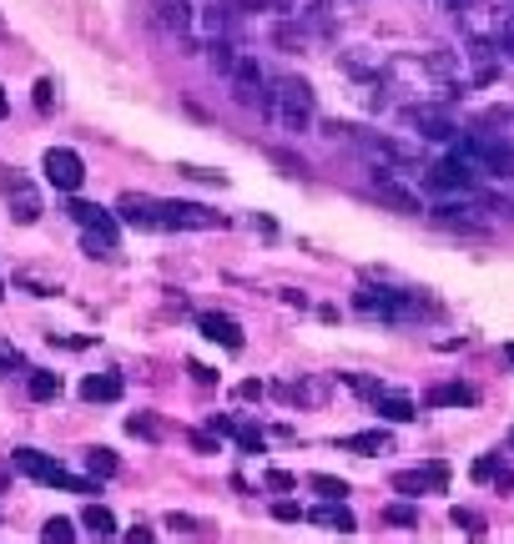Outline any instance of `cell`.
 <instances>
[{
	"instance_id": "obj_25",
	"label": "cell",
	"mask_w": 514,
	"mask_h": 544,
	"mask_svg": "<svg viewBox=\"0 0 514 544\" xmlns=\"http://www.w3.org/2000/svg\"><path fill=\"white\" fill-rule=\"evenodd\" d=\"M479 404V393L469 383H434L429 389V408H474Z\"/></svg>"
},
{
	"instance_id": "obj_14",
	"label": "cell",
	"mask_w": 514,
	"mask_h": 544,
	"mask_svg": "<svg viewBox=\"0 0 514 544\" xmlns=\"http://www.w3.org/2000/svg\"><path fill=\"white\" fill-rule=\"evenodd\" d=\"M152 26H162L167 36H181V41L192 46L197 5H192V0H156V5H152Z\"/></svg>"
},
{
	"instance_id": "obj_29",
	"label": "cell",
	"mask_w": 514,
	"mask_h": 544,
	"mask_svg": "<svg viewBox=\"0 0 514 544\" xmlns=\"http://www.w3.org/2000/svg\"><path fill=\"white\" fill-rule=\"evenodd\" d=\"M81 459H86V474H91V479H116V474H122V459H116L112 448H101V444L86 448Z\"/></svg>"
},
{
	"instance_id": "obj_42",
	"label": "cell",
	"mask_w": 514,
	"mask_h": 544,
	"mask_svg": "<svg viewBox=\"0 0 514 544\" xmlns=\"http://www.w3.org/2000/svg\"><path fill=\"white\" fill-rule=\"evenodd\" d=\"M273 156V162H278L282 172H288V177H308V167H303V156H292V152H267Z\"/></svg>"
},
{
	"instance_id": "obj_44",
	"label": "cell",
	"mask_w": 514,
	"mask_h": 544,
	"mask_svg": "<svg viewBox=\"0 0 514 544\" xmlns=\"http://www.w3.org/2000/svg\"><path fill=\"white\" fill-rule=\"evenodd\" d=\"M273 519H282V524H298V519H308V515H303V509H298L292 499H278V504H273Z\"/></svg>"
},
{
	"instance_id": "obj_34",
	"label": "cell",
	"mask_w": 514,
	"mask_h": 544,
	"mask_svg": "<svg viewBox=\"0 0 514 544\" xmlns=\"http://www.w3.org/2000/svg\"><path fill=\"white\" fill-rule=\"evenodd\" d=\"M126 433H131V439H147V444H162V423L147 419V414H131V419H126Z\"/></svg>"
},
{
	"instance_id": "obj_23",
	"label": "cell",
	"mask_w": 514,
	"mask_h": 544,
	"mask_svg": "<svg viewBox=\"0 0 514 544\" xmlns=\"http://www.w3.org/2000/svg\"><path fill=\"white\" fill-rule=\"evenodd\" d=\"M122 393H126L122 373H86L81 378V398L86 404H116Z\"/></svg>"
},
{
	"instance_id": "obj_16",
	"label": "cell",
	"mask_w": 514,
	"mask_h": 544,
	"mask_svg": "<svg viewBox=\"0 0 514 544\" xmlns=\"http://www.w3.org/2000/svg\"><path fill=\"white\" fill-rule=\"evenodd\" d=\"M66 217L81 227V232H97V238H112V242H116V232H122V217L106 212V207H97V202H71Z\"/></svg>"
},
{
	"instance_id": "obj_32",
	"label": "cell",
	"mask_w": 514,
	"mask_h": 544,
	"mask_svg": "<svg viewBox=\"0 0 514 544\" xmlns=\"http://www.w3.org/2000/svg\"><path fill=\"white\" fill-rule=\"evenodd\" d=\"M41 544H76V524L71 519H46V530H41Z\"/></svg>"
},
{
	"instance_id": "obj_36",
	"label": "cell",
	"mask_w": 514,
	"mask_h": 544,
	"mask_svg": "<svg viewBox=\"0 0 514 544\" xmlns=\"http://www.w3.org/2000/svg\"><path fill=\"white\" fill-rule=\"evenodd\" d=\"M273 41H278V46H288V51H292V46H303V41H308V26H303V21H278V30H273Z\"/></svg>"
},
{
	"instance_id": "obj_31",
	"label": "cell",
	"mask_w": 514,
	"mask_h": 544,
	"mask_svg": "<svg viewBox=\"0 0 514 544\" xmlns=\"http://www.w3.org/2000/svg\"><path fill=\"white\" fill-rule=\"evenodd\" d=\"M474 126H485V131H500V137H514V106H494V112H485Z\"/></svg>"
},
{
	"instance_id": "obj_2",
	"label": "cell",
	"mask_w": 514,
	"mask_h": 544,
	"mask_svg": "<svg viewBox=\"0 0 514 544\" xmlns=\"http://www.w3.org/2000/svg\"><path fill=\"white\" fill-rule=\"evenodd\" d=\"M257 112L278 126V131L303 137L308 126H313V116H318V101H313V86L303 76H267V91L257 101Z\"/></svg>"
},
{
	"instance_id": "obj_24",
	"label": "cell",
	"mask_w": 514,
	"mask_h": 544,
	"mask_svg": "<svg viewBox=\"0 0 514 544\" xmlns=\"http://www.w3.org/2000/svg\"><path fill=\"white\" fill-rule=\"evenodd\" d=\"M308 519H313V524H323V530H338V534H353V530H358V519H353V509H348L343 499H323Z\"/></svg>"
},
{
	"instance_id": "obj_43",
	"label": "cell",
	"mask_w": 514,
	"mask_h": 544,
	"mask_svg": "<svg viewBox=\"0 0 514 544\" xmlns=\"http://www.w3.org/2000/svg\"><path fill=\"white\" fill-rule=\"evenodd\" d=\"M167 530H172V534H181V540H192V534H197V519H192V515H177V509H172V515H167Z\"/></svg>"
},
{
	"instance_id": "obj_37",
	"label": "cell",
	"mask_w": 514,
	"mask_h": 544,
	"mask_svg": "<svg viewBox=\"0 0 514 544\" xmlns=\"http://www.w3.org/2000/svg\"><path fill=\"white\" fill-rule=\"evenodd\" d=\"M383 519H389V524H399V530H414V524H418V509H414V504H389V509H383Z\"/></svg>"
},
{
	"instance_id": "obj_7",
	"label": "cell",
	"mask_w": 514,
	"mask_h": 544,
	"mask_svg": "<svg viewBox=\"0 0 514 544\" xmlns=\"http://www.w3.org/2000/svg\"><path fill=\"white\" fill-rule=\"evenodd\" d=\"M374 197L389 212H403V217L429 212V207H424V192H418L414 181H403V172H393V167H374Z\"/></svg>"
},
{
	"instance_id": "obj_54",
	"label": "cell",
	"mask_w": 514,
	"mask_h": 544,
	"mask_svg": "<svg viewBox=\"0 0 514 544\" xmlns=\"http://www.w3.org/2000/svg\"><path fill=\"white\" fill-rule=\"evenodd\" d=\"M0 36H5V26H0Z\"/></svg>"
},
{
	"instance_id": "obj_27",
	"label": "cell",
	"mask_w": 514,
	"mask_h": 544,
	"mask_svg": "<svg viewBox=\"0 0 514 544\" xmlns=\"http://www.w3.org/2000/svg\"><path fill=\"white\" fill-rule=\"evenodd\" d=\"M61 373H46V368H30V378H26V393L36 398V404H51V398H61Z\"/></svg>"
},
{
	"instance_id": "obj_11",
	"label": "cell",
	"mask_w": 514,
	"mask_h": 544,
	"mask_svg": "<svg viewBox=\"0 0 514 544\" xmlns=\"http://www.w3.org/2000/svg\"><path fill=\"white\" fill-rule=\"evenodd\" d=\"M41 172H46V181H51L56 192H81V181H86V162L71 152V146H51L46 162H41Z\"/></svg>"
},
{
	"instance_id": "obj_26",
	"label": "cell",
	"mask_w": 514,
	"mask_h": 544,
	"mask_svg": "<svg viewBox=\"0 0 514 544\" xmlns=\"http://www.w3.org/2000/svg\"><path fill=\"white\" fill-rule=\"evenodd\" d=\"M81 524H86V530H91V534H97V544L116 540V515H112V509H106V504H97V499L86 504V515H81Z\"/></svg>"
},
{
	"instance_id": "obj_49",
	"label": "cell",
	"mask_w": 514,
	"mask_h": 544,
	"mask_svg": "<svg viewBox=\"0 0 514 544\" xmlns=\"http://www.w3.org/2000/svg\"><path fill=\"white\" fill-rule=\"evenodd\" d=\"M263 383H257V378H248V383H237V398H242V404H252V398H263Z\"/></svg>"
},
{
	"instance_id": "obj_22",
	"label": "cell",
	"mask_w": 514,
	"mask_h": 544,
	"mask_svg": "<svg viewBox=\"0 0 514 544\" xmlns=\"http://www.w3.org/2000/svg\"><path fill=\"white\" fill-rule=\"evenodd\" d=\"M389 433L383 429H363V433H343V439H333L338 454H358V459H368V454H389Z\"/></svg>"
},
{
	"instance_id": "obj_10",
	"label": "cell",
	"mask_w": 514,
	"mask_h": 544,
	"mask_svg": "<svg viewBox=\"0 0 514 544\" xmlns=\"http://www.w3.org/2000/svg\"><path fill=\"white\" fill-rule=\"evenodd\" d=\"M479 212H485V202H474V197H449V202H439L429 217L439 227H449V232H485L489 217H479Z\"/></svg>"
},
{
	"instance_id": "obj_5",
	"label": "cell",
	"mask_w": 514,
	"mask_h": 544,
	"mask_svg": "<svg viewBox=\"0 0 514 544\" xmlns=\"http://www.w3.org/2000/svg\"><path fill=\"white\" fill-rule=\"evenodd\" d=\"M353 307H358L363 318H378V322H414L418 318L414 293H393V288H374V282H363L358 293H353Z\"/></svg>"
},
{
	"instance_id": "obj_6",
	"label": "cell",
	"mask_w": 514,
	"mask_h": 544,
	"mask_svg": "<svg viewBox=\"0 0 514 544\" xmlns=\"http://www.w3.org/2000/svg\"><path fill=\"white\" fill-rule=\"evenodd\" d=\"M424 187H429V192H439V197H474L479 172H474L459 152H449L444 162H434V167L424 172Z\"/></svg>"
},
{
	"instance_id": "obj_33",
	"label": "cell",
	"mask_w": 514,
	"mask_h": 544,
	"mask_svg": "<svg viewBox=\"0 0 514 544\" xmlns=\"http://www.w3.org/2000/svg\"><path fill=\"white\" fill-rule=\"evenodd\" d=\"M202 51H207V61H212V66H217V71H223V76H227V71H232V66H237V46H232V41H207V46H202Z\"/></svg>"
},
{
	"instance_id": "obj_19",
	"label": "cell",
	"mask_w": 514,
	"mask_h": 544,
	"mask_svg": "<svg viewBox=\"0 0 514 544\" xmlns=\"http://www.w3.org/2000/svg\"><path fill=\"white\" fill-rule=\"evenodd\" d=\"M207 429L217 433V439H232V444L242 448V454H263V429H252V423L232 419V414H212Z\"/></svg>"
},
{
	"instance_id": "obj_28",
	"label": "cell",
	"mask_w": 514,
	"mask_h": 544,
	"mask_svg": "<svg viewBox=\"0 0 514 544\" xmlns=\"http://www.w3.org/2000/svg\"><path fill=\"white\" fill-rule=\"evenodd\" d=\"M469 474L479 479V484H500V489H510V484H514V469H510V464H500L494 454H485V459H474V469H469Z\"/></svg>"
},
{
	"instance_id": "obj_52",
	"label": "cell",
	"mask_w": 514,
	"mask_h": 544,
	"mask_svg": "<svg viewBox=\"0 0 514 544\" xmlns=\"http://www.w3.org/2000/svg\"><path fill=\"white\" fill-rule=\"evenodd\" d=\"M504 358H510V363H514V338H510V343H504Z\"/></svg>"
},
{
	"instance_id": "obj_30",
	"label": "cell",
	"mask_w": 514,
	"mask_h": 544,
	"mask_svg": "<svg viewBox=\"0 0 514 544\" xmlns=\"http://www.w3.org/2000/svg\"><path fill=\"white\" fill-rule=\"evenodd\" d=\"M282 398H298V404H323L328 398V378H303V383H288Z\"/></svg>"
},
{
	"instance_id": "obj_39",
	"label": "cell",
	"mask_w": 514,
	"mask_h": 544,
	"mask_svg": "<svg viewBox=\"0 0 514 544\" xmlns=\"http://www.w3.org/2000/svg\"><path fill=\"white\" fill-rule=\"evenodd\" d=\"M338 383H348V389H353V393H363V398H374V393L383 389L378 378H363V373H338Z\"/></svg>"
},
{
	"instance_id": "obj_15",
	"label": "cell",
	"mask_w": 514,
	"mask_h": 544,
	"mask_svg": "<svg viewBox=\"0 0 514 544\" xmlns=\"http://www.w3.org/2000/svg\"><path fill=\"white\" fill-rule=\"evenodd\" d=\"M116 217L131 222V227H141V232H167V227H162V202H156V197L126 192L122 202H116Z\"/></svg>"
},
{
	"instance_id": "obj_40",
	"label": "cell",
	"mask_w": 514,
	"mask_h": 544,
	"mask_svg": "<svg viewBox=\"0 0 514 544\" xmlns=\"http://www.w3.org/2000/svg\"><path fill=\"white\" fill-rule=\"evenodd\" d=\"M449 519H454V530H469V534H479V530H485V519L474 515V509H459V504L449 509Z\"/></svg>"
},
{
	"instance_id": "obj_20",
	"label": "cell",
	"mask_w": 514,
	"mask_h": 544,
	"mask_svg": "<svg viewBox=\"0 0 514 544\" xmlns=\"http://www.w3.org/2000/svg\"><path fill=\"white\" fill-rule=\"evenodd\" d=\"M5 197H11V217L21 227H30L36 217H41V192H36L21 172H15V177H5Z\"/></svg>"
},
{
	"instance_id": "obj_48",
	"label": "cell",
	"mask_w": 514,
	"mask_h": 544,
	"mask_svg": "<svg viewBox=\"0 0 514 544\" xmlns=\"http://www.w3.org/2000/svg\"><path fill=\"white\" fill-rule=\"evenodd\" d=\"M187 373H192L197 383H202V389H212V383H217V373H212L207 363H187Z\"/></svg>"
},
{
	"instance_id": "obj_13",
	"label": "cell",
	"mask_w": 514,
	"mask_h": 544,
	"mask_svg": "<svg viewBox=\"0 0 514 544\" xmlns=\"http://www.w3.org/2000/svg\"><path fill=\"white\" fill-rule=\"evenodd\" d=\"M500 21H504V11L494 5V0H469V5L459 11L464 41H494V36H500Z\"/></svg>"
},
{
	"instance_id": "obj_3",
	"label": "cell",
	"mask_w": 514,
	"mask_h": 544,
	"mask_svg": "<svg viewBox=\"0 0 514 544\" xmlns=\"http://www.w3.org/2000/svg\"><path fill=\"white\" fill-rule=\"evenodd\" d=\"M464 162H469L479 177H494V181H514V137H500V131H485V126H474L464 131L454 146Z\"/></svg>"
},
{
	"instance_id": "obj_41",
	"label": "cell",
	"mask_w": 514,
	"mask_h": 544,
	"mask_svg": "<svg viewBox=\"0 0 514 544\" xmlns=\"http://www.w3.org/2000/svg\"><path fill=\"white\" fill-rule=\"evenodd\" d=\"M15 368H26V358H21V348H11V343H0V378H11Z\"/></svg>"
},
{
	"instance_id": "obj_9",
	"label": "cell",
	"mask_w": 514,
	"mask_h": 544,
	"mask_svg": "<svg viewBox=\"0 0 514 544\" xmlns=\"http://www.w3.org/2000/svg\"><path fill=\"white\" fill-rule=\"evenodd\" d=\"M162 227L167 232H212V227H227V217L202 202H162Z\"/></svg>"
},
{
	"instance_id": "obj_47",
	"label": "cell",
	"mask_w": 514,
	"mask_h": 544,
	"mask_svg": "<svg viewBox=\"0 0 514 544\" xmlns=\"http://www.w3.org/2000/svg\"><path fill=\"white\" fill-rule=\"evenodd\" d=\"M122 540H126V544H156V534L147 530V524H131V530H126Z\"/></svg>"
},
{
	"instance_id": "obj_18",
	"label": "cell",
	"mask_w": 514,
	"mask_h": 544,
	"mask_svg": "<svg viewBox=\"0 0 514 544\" xmlns=\"http://www.w3.org/2000/svg\"><path fill=\"white\" fill-rule=\"evenodd\" d=\"M197 333L202 338H212V343H223L227 353H242V322L237 318H227V313H197Z\"/></svg>"
},
{
	"instance_id": "obj_51",
	"label": "cell",
	"mask_w": 514,
	"mask_h": 544,
	"mask_svg": "<svg viewBox=\"0 0 514 544\" xmlns=\"http://www.w3.org/2000/svg\"><path fill=\"white\" fill-rule=\"evenodd\" d=\"M11 112V101H5V86H0V116Z\"/></svg>"
},
{
	"instance_id": "obj_8",
	"label": "cell",
	"mask_w": 514,
	"mask_h": 544,
	"mask_svg": "<svg viewBox=\"0 0 514 544\" xmlns=\"http://www.w3.org/2000/svg\"><path fill=\"white\" fill-rule=\"evenodd\" d=\"M403 126H414L424 141H459V121L439 101H409L403 106Z\"/></svg>"
},
{
	"instance_id": "obj_21",
	"label": "cell",
	"mask_w": 514,
	"mask_h": 544,
	"mask_svg": "<svg viewBox=\"0 0 514 544\" xmlns=\"http://www.w3.org/2000/svg\"><path fill=\"white\" fill-rule=\"evenodd\" d=\"M368 404H374L378 419H389V423H414L418 419V404L414 398H403V393H393V389H378Z\"/></svg>"
},
{
	"instance_id": "obj_50",
	"label": "cell",
	"mask_w": 514,
	"mask_h": 544,
	"mask_svg": "<svg viewBox=\"0 0 514 544\" xmlns=\"http://www.w3.org/2000/svg\"><path fill=\"white\" fill-rule=\"evenodd\" d=\"M192 448H197V454H212V448H217V433H192Z\"/></svg>"
},
{
	"instance_id": "obj_12",
	"label": "cell",
	"mask_w": 514,
	"mask_h": 544,
	"mask_svg": "<svg viewBox=\"0 0 514 544\" xmlns=\"http://www.w3.org/2000/svg\"><path fill=\"white\" fill-rule=\"evenodd\" d=\"M444 484H449V464L444 459L424 464V469H399V474H393V489H399L403 499H418V494H444Z\"/></svg>"
},
{
	"instance_id": "obj_1",
	"label": "cell",
	"mask_w": 514,
	"mask_h": 544,
	"mask_svg": "<svg viewBox=\"0 0 514 544\" xmlns=\"http://www.w3.org/2000/svg\"><path fill=\"white\" fill-rule=\"evenodd\" d=\"M383 91H403L409 101H439V106H449L454 96V86L439 76V66H434L429 56H414V51H399V56L383 61Z\"/></svg>"
},
{
	"instance_id": "obj_4",
	"label": "cell",
	"mask_w": 514,
	"mask_h": 544,
	"mask_svg": "<svg viewBox=\"0 0 514 544\" xmlns=\"http://www.w3.org/2000/svg\"><path fill=\"white\" fill-rule=\"evenodd\" d=\"M11 464L21 469V474H30L36 484H46V489H61V494H81V499H97L101 494V479H91V474H71L66 464H56L51 454H41V448H15L11 454Z\"/></svg>"
},
{
	"instance_id": "obj_35",
	"label": "cell",
	"mask_w": 514,
	"mask_h": 544,
	"mask_svg": "<svg viewBox=\"0 0 514 544\" xmlns=\"http://www.w3.org/2000/svg\"><path fill=\"white\" fill-rule=\"evenodd\" d=\"M308 489L313 494H323V499H348V484L333 474H308Z\"/></svg>"
},
{
	"instance_id": "obj_45",
	"label": "cell",
	"mask_w": 514,
	"mask_h": 544,
	"mask_svg": "<svg viewBox=\"0 0 514 544\" xmlns=\"http://www.w3.org/2000/svg\"><path fill=\"white\" fill-rule=\"evenodd\" d=\"M263 484L267 489H298V474H288V469H267Z\"/></svg>"
},
{
	"instance_id": "obj_17",
	"label": "cell",
	"mask_w": 514,
	"mask_h": 544,
	"mask_svg": "<svg viewBox=\"0 0 514 544\" xmlns=\"http://www.w3.org/2000/svg\"><path fill=\"white\" fill-rule=\"evenodd\" d=\"M227 81H232V96L237 101H252V106H257L263 91H267V71L257 66L252 56H237V66L227 71Z\"/></svg>"
},
{
	"instance_id": "obj_38",
	"label": "cell",
	"mask_w": 514,
	"mask_h": 544,
	"mask_svg": "<svg viewBox=\"0 0 514 544\" xmlns=\"http://www.w3.org/2000/svg\"><path fill=\"white\" fill-rule=\"evenodd\" d=\"M494 46H500V56H504V61H514V11H504V21H500V36H494Z\"/></svg>"
},
{
	"instance_id": "obj_53",
	"label": "cell",
	"mask_w": 514,
	"mask_h": 544,
	"mask_svg": "<svg viewBox=\"0 0 514 544\" xmlns=\"http://www.w3.org/2000/svg\"><path fill=\"white\" fill-rule=\"evenodd\" d=\"M0 494H5V474H0Z\"/></svg>"
},
{
	"instance_id": "obj_46",
	"label": "cell",
	"mask_w": 514,
	"mask_h": 544,
	"mask_svg": "<svg viewBox=\"0 0 514 544\" xmlns=\"http://www.w3.org/2000/svg\"><path fill=\"white\" fill-rule=\"evenodd\" d=\"M51 101H56V86H51V81H36V112H51Z\"/></svg>"
}]
</instances>
